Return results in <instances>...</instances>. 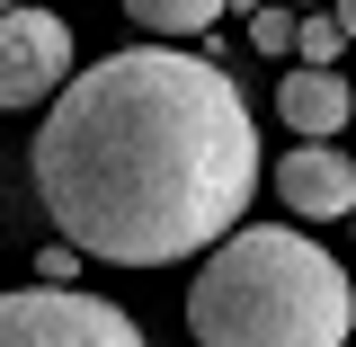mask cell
I'll return each mask as SVG.
<instances>
[{
    "mask_svg": "<svg viewBox=\"0 0 356 347\" xmlns=\"http://www.w3.org/2000/svg\"><path fill=\"white\" fill-rule=\"evenodd\" d=\"M36 205L107 267H178L241 232L259 187L250 98L214 54L134 45L72 72L36 125Z\"/></svg>",
    "mask_w": 356,
    "mask_h": 347,
    "instance_id": "1",
    "label": "cell"
},
{
    "mask_svg": "<svg viewBox=\"0 0 356 347\" xmlns=\"http://www.w3.org/2000/svg\"><path fill=\"white\" fill-rule=\"evenodd\" d=\"M187 330H196V347H348L356 285L294 223H241L196 267Z\"/></svg>",
    "mask_w": 356,
    "mask_h": 347,
    "instance_id": "2",
    "label": "cell"
},
{
    "mask_svg": "<svg viewBox=\"0 0 356 347\" xmlns=\"http://www.w3.org/2000/svg\"><path fill=\"white\" fill-rule=\"evenodd\" d=\"M0 347H143V330L134 312L36 276L27 294H0Z\"/></svg>",
    "mask_w": 356,
    "mask_h": 347,
    "instance_id": "3",
    "label": "cell"
},
{
    "mask_svg": "<svg viewBox=\"0 0 356 347\" xmlns=\"http://www.w3.org/2000/svg\"><path fill=\"white\" fill-rule=\"evenodd\" d=\"M63 89H72V27L36 0L0 9V107H36Z\"/></svg>",
    "mask_w": 356,
    "mask_h": 347,
    "instance_id": "4",
    "label": "cell"
},
{
    "mask_svg": "<svg viewBox=\"0 0 356 347\" xmlns=\"http://www.w3.org/2000/svg\"><path fill=\"white\" fill-rule=\"evenodd\" d=\"M276 205L294 223H330V214H356V161L339 143H294L285 161H276Z\"/></svg>",
    "mask_w": 356,
    "mask_h": 347,
    "instance_id": "5",
    "label": "cell"
},
{
    "mask_svg": "<svg viewBox=\"0 0 356 347\" xmlns=\"http://www.w3.org/2000/svg\"><path fill=\"white\" fill-rule=\"evenodd\" d=\"M276 116L303 134V143H330L339 125H356V89H348L339 63H303V72L276 81Z\"/></svg>",
    "mask_w": 356,
    "mask_h": 347,
    "instance_id": "6",
    "label": "cell"
},
{
    "mask_svg": "<svg viewBox=\"0 0 356 347\" xmlns=\"http://www.w3.org/2000/svg\"><path fill=\"white\" fill-rule=\"evenodd\" d=\"M232 9V0H125V18L143 27V36H214V18Z\"/></svg>",
    "mask_w": 356,
    "mask_h": 347,
    "instance_id": "7",
    "label": "cell"
},
{
    "mask_svg": "<svg viewBox=\"0 0 356 347\" xmlns=\"http://www.w3.org/2000/svg\"><path fill=\"white\" fill-rule=\"evenodd\" d=\"M348 18H339V9H312L303 18V36H294V54H303V63H339V54H348Z\"/></svg>",
    "mask_w": 356,
    "mask_h": 347,
    "instance_id": "8",
    "label": "cell"
},
{
    "mask_svg": "<svg viewBox=\"0 0 356 347\" xmlns=\"http://www.w3.org/2000/svg\"><path fill=\"white\" fill-rule=\"evenodd\" d=\"M294 36H303V18H285V9H250V45H259V54H294Z\"/></svg>",
    "mask_w": 356,
    "mask_h": 347,
    "instance_id": "9",
    "label": "cell"
},
{
    "mask_svg": "<svg viewBox=\"0 0 356 347\" xmlns=\"http://www.w3.org/2000/svg\"><path fill=\"white\" fill-rule=\"evenodd\" d=\"M81 259H89L81 241H54V250H36V276L44 285H81Z\"/></svg>",
    "mask_w": 356,
    "mask_h": 347,
    "instance_id": "10",
    "label": "cell"
},
{
    "mask_svg": "<svg viewBox=\"0 0 356 347\" xmlns=\"http://www.w3.org/2000/svg\"><path fill=\"white\" fill-rule=\"evenodd\" d=\"M339 18H348V36H356V0H339Z\"/></svg>",
    "mask_w": 356,
    "mask_h": 347,
    "instance_id": "11",
    "label": "cell"
},
{
    "mask_svg": "<svg viewBox=\"0 0 356 347\" xmlns=\"http://www.w3.org/2000/svg\"><path fill=\"white\" fill-rule=\"evenodd\" d=\"M0 9H18V0H0Z\"/></svg>",
    "mask_w": 356,
    "mask_h": 347,
    "instance_id": "12",
    "label": "cell"
},
{
    "mask_svg": "<svg viewBox=\"0 0 356 347\" xmlns=\"http://www.w3.org/2000/svg\"><path fill=\"white\" fill-rule=\"evenodd\" d=\"M348 347H356V339H348Z\"/></svg>",
    "mask_w": 356,
    "mask_h": 347,
    "instance_id": "13",
    "label": "cell"
},
{
    "mask_svg": "<svg viewBox=\"0 0 356 347\" xmlns=\"http://www.w3.org/2000/svg\"><path fill=\"white\" fill-rule=\"evenodd\" d=\"M348 223H356V214H348Z\"/></svg>",
    "mask_w": 356,
    "mask_h": 347,
    "instance_id": "14",
    "label": "cell"
}]
</instances>
